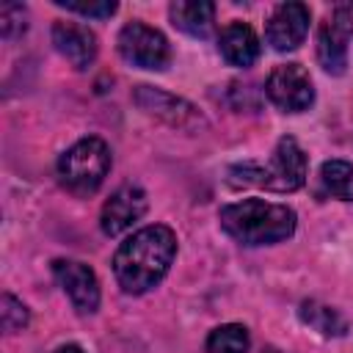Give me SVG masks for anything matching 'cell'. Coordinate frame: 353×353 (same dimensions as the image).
Returning a JSON list of instances; mask_svg holds the SVG:
<instances>
[{
	"mask_svg": "<svg viewBox=\"0 0 353 353\" xmlns=\"http://www.w3.org/2000/svg\"><path fill=\"white\" fill-rule=\"evenodd\" d=\"M265 353H281V350H276V347H268V350H265Z\"/></svg>",
	"mask_w": 353,
	"mask_h": 353,
	"instance_id": "cell-22",
	"label": "cell"
},
{
	"mask_svg": "<svg viewBox=\"0 0 353 353\" xmlns=\"http://www.w3.org/2000/svg\"><path fill=\"white\" fill-rule=\"evenodd\" d=\"M176 254V234L163 226L152 223L132 232L113 254V273L124 292L141 295L163 281Z\"/></svg>",
	"mask_w": 353,
	"mask_h": 353,
	"instance_id": "cell-1",
	"label": "cell"
},
{
	"mask_svg": "<svg viewBox=\"0 0 353 353\" xmlns=\"http://www.w3.org/2000/svg\"><path fill=\"white\" fill-rule=\"evenodd\" d=\"M135 102H138L146 113H154V116H160V119H165L168 124H176V127L201 121L193 105H188L185 99H176V97H171V94H163V91L152 88V85H141V88L135 91Z\"/></svg>",
	"mask_w": 353,
	"mask_h": 353,
	"instance_id": "cell-12",
	"label": "cell"
},
{
	"mask_svg": "<svg viewBox=\"0 0 353 353\" xmlns=\"http://www.w3.org/2000/svg\"><path fill=\"white\" fill-rule=\"evenodd\" d=\"M52 353H85L80 345H61V347H55Z\"/></svg>",
	"mask_w": 353,
	"mask_h": 353,
	"instance_id": "cell-21",
	"label": "cell"
},
{
	"mask_svg": "<svg viewBox=\"0 0 353 353\" xmlns=\"http://www.w3.org/2000/svg\"><path fill=\"white\" fill-rule=\"evenodd\" d=\"M168 14H171V22L182 33L196 36V39L210 36L212 22H215V6L210 0H176L168 6Z\"/></svg>",
	"mask_w": 353,
	"mask_h": 353,
	"instance_id": "cell-14",
	"label": "cell"
},
{
	"mask_svg": "<svg viewBox=\"0 0 353 353\" xmlns=\"http://www.w3.org/2000/svg\"><path fill=\"white\" fill-rule=\"evenodd\" d=\"M298 317L323 336H345L347 334V317L336 306H328L320 301H303L298 309Z\"/></svg>",
	"mask_w": 353,
	"mask_h": 353,
	"instance_id": "cell-15",
	"label": "cell"
},
{
	"mask_svg": "<svg viewBox=\"0 0 353 353\" xmlns=\"http://www.w3.org/2000/svg\"><path fill=\"white\" fill-rule=\"evenodd\" d=\"M55 6L66 8V11H74V14H83V17H97V19H105L116 11V3L113 0H105V3H74V0H55Z\"/></svg>",
	"mask_w": 353,
	"mask_h": 353,
	"instance_id": "cell-20",
	"label": "cell"
},
{
	"mask_svg": "<svg viewBox=\"0 0 353 353\" xmlns=\"http://www.w3.org/2000/svg\"><path fill=\"white\" fill-rule=\"evenodd\" d=\"M28 28V11L22 3H3L0 6V33L3 39H17Z\"/></svg>",
	"mask_w": 353,
	"mask_h": 353,
	"instance_id": "cell-19",
	"label": "cell"
},
{
	"mask_svg": "<svg viewBox=\"0 0 353 353\" xmlns=\"http://www.w3.org/2000/svg\"><path fill=\"white\" fill-rule=\"evenodd\" d=\"M30 320V312L22 301H17L11 292H6L0 298V323H3V331L14 334V331H22Z\"/></svg>",
	"mask_w": 353,
	"mask_h": 353,
	"instance_id": "cell-18",
	"label": "cell"
},
{
	"mask_svg": "<svg viewBox=\"0 0 353 353\" xmlns=\"http://www.w3.org/2000/svg\"><path fill=\"white\" fill-rule=\"evenodd\" d=\"M119 52L127 63L138 66V69H152V72H160L168 66L171 61V44L168 39L146 25V22H127L121 30H119Z\"/></svg>",
	"mask_w": 353,
	"mask_h": 353,
	"instance_id": "cell-5",
	"label": "cell"
},
{
	"mask_svg": "<svg viewBox=\"0 0 353 353\" xmlns=\"http://www.w3.org/2000/svg\"><path fill=\"white\" fill-rule=\"evenodd\" d=\"M268 99L284 113H301L314 102V85L301 63H281L268 74Z\"/></svg>",
	"mask_w": 353,
	"mask_h": 353,
	"instance_id": "cell-6",
	"label": "cell"
},
{
	"mask_svg": "<svg viewBox=\"0 0 353 353\" xmlns=\"http://www.w3.org/2000/svg\"><path fill=\"white\" fill-rule=\"evenodd\" d=\"M110 171V149L102 138H80L58 160V179L77 196L94 193Z\"/></svg>",
	"mask_w": 353,
	"mask_h": 353,
	"instance_id": "cell-4",
	"label": "cell"
},
{
	"mask_svg": "<svg viewBox=\"0 0 353 353\" xmlns=\"http://www.w3.org/2000/svg\"><path fill=\"white\" fill-rule=\"evenodd\" d=\"M312 22V11L303 3H281L273 8L268 25H265V39L276 52H287L295 50L309 30Z\"/></svg>",
	"mask_w": 353,
	"mask_h": 353,
	"instance_id": "cell-9",
	"label": "cell"
},
{
	"mask_svg": "<svg viewBox=\"0 0 353 353\" xmlns=\"http://www.w3.org/2000/svg\"><path fill=\"white\" fill-rule=\"evenodd\" d=\"M52 44L74 69H88L97 58L94 30H88L85 25H77V22H55L52 25Z\"/></svg>",
	"mask_w": 353,
	"mask_h": 353,
	"instance_id": "cell-11",
	"label": "cell"
},
{
	"mask_svg": "<svg viewBox=\"0 0 353 353\" xmlns=\"http://www.w3.org/2000/svg\"><path fill=\"white\" fill-rule=\"evenodd\" d=\"M52 276L80 314H94L99 309V281L88 265L77 259H55Z\"/></svg>",
	"mask_w": 353,
	"mask_h": 353,
	"instance_id": "cell-8",
	"label": "cell"
},
{
	"mask_svg": "<svg viewBox=\"0 0 353 353\" xmlns=\"http://www.w3.org/2000/svg\"><path fill=\"white\" fill-rule=\"evenodd\" d=\"M350 39H353V8L336 6L317 30V61L328 74L345 72Z\"/></svg>",
	"mask_w": 353,
	"mask_h": 353,
	"instance_id": "cell-7",
	"label": "cell"
},
{
	"mask_svg": "<svg viewBox=\"0 0 353 353\" xmlns=\"http://www.w3.org/2000/svg\"><path fill=\"white\" fill-rule=\"evenodd\" d=\"M218 52L232 66H251L259 58V39L251 25L229 22L218 36Z\"/></svg>",
	"mask_w": 353,
	"mask_h": 353,
	"instance_id": "cell-13",
	"label": "cell"
},
{
	"mask_svg": "<svg viewBox=\"0 0 353 353\" xmlns=\"http://www.w3.org/2000/svg\"><path fill=\"white\" fill-rule=\"evenodd\" d=\"M248 347H251V336H248V328L240 323L218 325L207 336L210 353H248Z\"/></svg>",
	"mask_w": 353,
	"mask_h": 353,
	"instance_id": "cell-17",
	"label": "cell"
},
{
	"mask_svg": "<svg viewBox=\"0 0 353 353\" xmlns=\"http://www.w3.org/2000/svg\"><path fill=\"white\" fill-rule=\"evenodd\" d=\"M229 182L256 185L273 193H292L306 182V154L292 135L279 138L268 163H240L229 168Z\"/></svg>",
	"mask_w": 353,
	"mask_h": 353,
	"instance_id": "cell-3",
	"label": "cell"
},
{
	"mask_svg": "<svg viewBox=\"0 0 353 353\" xmlns=\"http://www.w3.org/2000/svg\"><path fill=\"white\" fill-rule=\"evenodd\" d=\"M146 207H149L146 193L138 185H121L105 201L102 215H99V226H102V232L108 237H116V234L127 232L132 223H138L143 218Z\"/></svg>",
	"mask_w": 353,
	"mask_h": 353,
	"instance_id": "cell-10",
	"label": "cell"
},
{
	"mask_svg": "<svg viewBox=\"0 0 353 353\" xmlns=\"http://www.w3.org/2000/svg\"><path fill=\"white\" fill-rule=\"evenodd\" d=\"M320 182L328 196L353 201V165L347 160H325L320 168Z\"/></svg>",
	"mask_w": 353,
	"mask_h": 353,
	"instance_id": "cell-16",
	"label": "cell"
},
{
	"mask_svg": "<svg viewBox=\"0 0 353 353\" xmlns=\"http://www.w3.org/2000/svg\"><path fill=\"white\" fill-rule=\"evenodd\" d=\"M221 226L229 237L243 245H270L281 243L295 232L298 215L287 204H273L265 199H243L221 207Z\"/></svg>",
	"mask_w": 353,
	"mask_h": 353,
	"instance_id": "cell-2",
	"label": "cell"
}]
</instances>
